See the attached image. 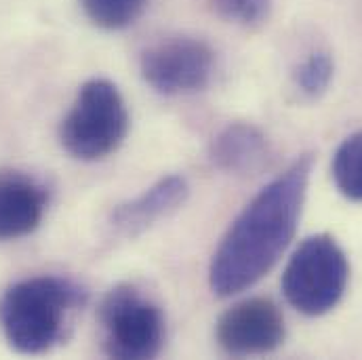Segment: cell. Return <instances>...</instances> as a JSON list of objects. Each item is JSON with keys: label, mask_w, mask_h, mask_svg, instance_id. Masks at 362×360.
I'll return each instance as SVG.
<instances>
[{"label": "cell", "mask_w": 362, "mask_h": 360, "mask_svg": "<svg viewBox=\"0 0 362 360\" xmlns=\"http://www.w3.org/2000/svg\"><path fill=\"white\" fill-rule=\"evenodd\" d=\"M312 167L314 156L301 154L232 221L209 268V284L217 297L251 289L280 262L297 232Z\"/></svg>", "instance_id": "1"}, {"label": "cell", "mask_w": 362, "mask_h": 360, "mask_svg": "<svg viewBox=\"0 0 362 360\" xmlns=\"http://www.w3.org/2000/svg\"><path fill=\"white\" fill-rule=\"evenodd\" d=\"M85 301L87 291L70 278H23L0 295V329L15 352L45 354L64 339Z\"/></svg>", "instance_id": "2"}, {"label": "cell", "mask_w": 362, "mask_h": 360, "mask_svg": "<svg viewBox=\"0 0 362 360\" xmlns=\"http://www.w3.org/2000/svg\"><path fill=\"white\" fill-rule=\"evenodd\" d=\"M129 133V110L107 79L87 81L59 127L62 148L76 161L95 163L114 154Z\"/></svg>", "instance_id": "3"}, {"label": "cell", "mask_w": 362, "mask_h": 360, "mask_svg": "<svg viewBox=\"0 0 362 360\" xmlns=\"http://www.w3.org/2000/svg\"><path fill=\"white\" fill-rule=\"evenodd\" d=\"M350 282L346 251L331 234L305 238L282 272L286 301L305 316H322L337 308Z\"/></svg>", "instance_id": "4"}, {"label": "cell", "mask_w": 362, "mask_h": 360, "mask_svg": "<svg viewBox=\"0 0 362 360\" xmlns=\"http://www.w3.org/2000/svg\"><path fill=\"white\" fill-rule=\"evenodd\" d=\"M99 323L103 350L112 359H154L165 346V314L135 284L122 282L105 293L99 306Z\"/></svg>", "instance_id": "5"}, {"label": "cell", "mask_w": 362, "mask_h": 360, "mask_svg": "<svg viewBox=\"0 0 362 360\" xmlns=\"http://www.w3.org/2000/svg\"><path fill=\"white\" fill-rule=\"evenodd\" d=\"M213 49L192 36H177L148 47L139 70L144 81L160 95H187L202 91L213 79Z\"/></svg>", "instance_id": "6"}, {"label": "cell", "mask_w": 362, "mask_h": 360, "mask_svg": "<svg viewBox=\"0 0 362 360\" xmlns=\"http://www.w3.org/2000/svg\"><path fill=\"white\" fill-rule=\"evenodd\" d=\"M284 335V316L268 297H251L234 303L215 325V339L219 348L232 356L274 352L282 346Z\"/></svg>", "instance_id": "7"}, {"label": "cell", "mask_w": 362, "mask_h": 360, "mask_svg": "<svg viewBox=\"0 0 362 360\" xmlns=\"http://www.w3.org/2000/svg\"><path fill=\"white\" fill-rule=\"evenodd\" d=\"M189 196V183L183 175H167L152 183L139 196L120 202L110 213V228L120 238H137L158 221L180 211Z\"/></svg>", "instance_id": "8"}, {"label": "cell", "mask_w": 362, "mask_h": 360, "mask_svg": "<svg viewBox=\"0 0 362 360\" xmlns=\"http://www.w3.org/2000/svg\"><path fill=\"white\" fill-rule=\"evenodd\" d=\"M49 194L45 185L23 173L0 175V240L32 234L45 219Z\"/></svg>", "instance_id": "9"}, {"label": "cell", "mask_w": 362, "mask_h": 360, "mask_svg": "<svg viewBox=\"0 0 362 360\" xmlns=\"http://www.w3.org/2000/svg\"><path fill=\"white\" fill-rule=\"evenodd\" d=\"M211 163L226 173H257L270 156L268 139L251 122H230L211 141Z\"/></svg>", "instance_id": "10"}, {"label": "cell", "mask_w": 362, "mask_h": 360, "mask_svg": "<svg viewBox=\"0 0 362 360\" xmlns=\"http://www.w3.org/2000/svg\"><path fill=\"white\" fill-rule=\"evenodd\" d=\"M331 173L337 190L354 202H362V131L346 137L333 154Z\"/></svg>", "instance_id": "11"}, {"label": "cell", "mask_w": 362, "mask_h": 360, "mask_svg": "<svg viewBox=\"0 0 362 360\" xmlns=\"http://www.w3.org/2000/svg\"><path fill=\"white\" fill-rule=\"evenodd\" d=\"M90 23L101 30H124L146 11L148 0H81Z\"/></svg>", "instance_id": "12"}, {"label": "cell", "mask_w": 362, "mask_h": 360, "mask_svg": "<svg viewBox=\"0 0 362 360\" xmlns=\"http://www.w3.org/2000/svg\"><path fill=\"white\" fill-rule=\"evenodd\" d=\"M333 74H335V62L331 53L314 51L295 68L293 81L301 95H305L308 99H318L320 95L327 93L333 81Z\"/></svg>", "instance_id": "13"}, {"label": "cell", "mask_w": 362, "mask_h": 360, "mask_svg": "<svg viewBox=\"0 0 362 360\" xmlns=\"http://www.w3.org/2000/svg\"><path fill=\"white\" fill-rule=\"evenodd\" d=\"M215 13L236 25L257 28L268 21L272 0H211Z\"/></svg>", "instance_id": "14"}]
</instances>
